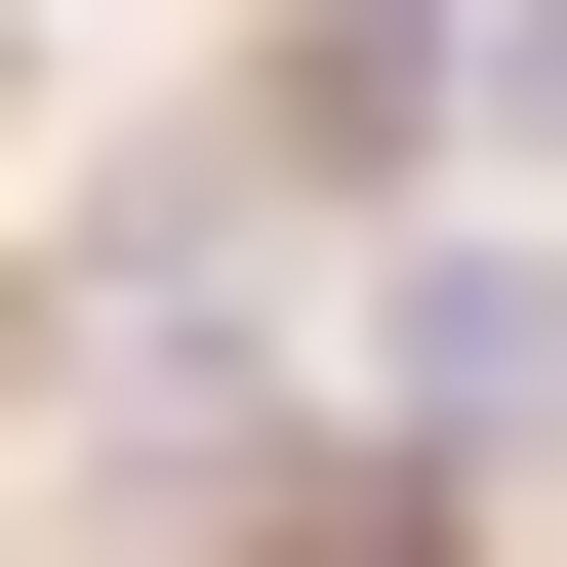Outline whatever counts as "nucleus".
<instances>
[{
	"instance_id": "obj_2",
	"label": "nucleus",
	"mask_w": 567,
	"mask_h": 567,
	"mask_svg": "<svg viewBox=\"0 0 567 567\" xmlns=\"http://www.w3.org/2000/svg\"><path fill=\"white\" fill-rule=\"evenodd\" d=\"M284 567H486V486H405V446H365V486H284Z\"/></svg>"
},
{
	"instance_id": "obj_1",
	"label": "nucleus",
	"mask_w": 567,
	"mask_h": 567,
	"mask_svg": "<svg viewBox=\"0 0 567 567\" xmlns=\"http://www.w3.org/2000/svg\"><path fill=\"white\" fill-rule=\"evenodd\" d=\"M365 405H405V486H527V446H567V244H405Z\"/></svg>"
},
{
	"instance_id": "obj_3",
	"label": "nucleus",
	"mask_w": 567,
	"mask_h": 567,
	"mask_svg": "<svg viewBox=\"0 0 567 567\" xmlns=\"http://www.w3.org/2000/svg\"><path fill=\"white\" fill-rule=\"evenodd\" d=\"M527 122H567V0H527Z\"/></svg>"
}]
</instances>
